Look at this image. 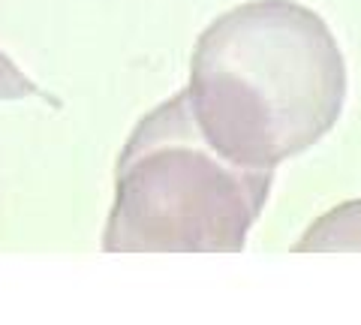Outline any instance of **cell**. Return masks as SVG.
Here are the masks:
<instances>
[{
  "label": "cell",
  "mask_w": 361,
  "mask_h": 325,
  "mask_svg": "<svg viewBox=\"0 0 361 325\" xmlns=\"http://www.w3.org/2000/svg\"><path fill=\"white\" fill-rule=\"evenodd\" d=\"M37 94V85L0 51V99H25Z\"/></svg>",
  "instance_id": "cell-4"
},
{
  "label": "cell",
  "mask_w": 361,
  "mask_h": 325,
  "mask_svg": "<svg viewBox=\"0 0 361 325\" xmlns=\"http://www.w3.org/2000/svg\"><path fill=\"white\" fill-rule=\"evenodd\" d=\"M187 94L205 139L223 157L274 169L337 124L346 66L313 9L250 0L199 37Z\"/></svg>",
  "instance_id": "cell-1"
},
{
  "label": "cell",
  "mask_w": 361,
  "mask_h": 325,
  "mask_svg": "<svg viewBox=\"0 0 361 325\" xmlns=\"http://www.w3.org/2000/svg\"><path fill=\"white\" fill-rule=\"evenodd\" d=\"M274 169H250L205 139L190 94L166 99L118 157L109 253H238L262 214Z\"/></svg>",
  "instance_id": "cell-2"
},
{
  "label": "cell",
  "mask_w": 361,
  "mask_h": 325,
  "mask_svg": "<svg viewBox=\"0 0 361 325\" xmlns=\"http://www.w3.org/2000/svg\"><path fill=\"white\" fill-rule=\"evenodd\" d=\"M295 253H361V199L322 214L301 235Z\"/></svg>",
  "instance_id": "cell-3"
}]
</instances>
